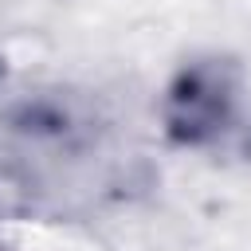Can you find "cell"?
Segmentation results:
<instances>
[{
	"label": "cell",
	"mask_w": 251,
	"mask_h": 251,
	"mask_svg": "<svg viewBox=\"0 0 251 251\" xmlns=\"http://www.w3.org/2000/svg\"><path fill=\"white\" fill-rule=\"evenodd\" d=\"M110 122L71 90H35L0 114V216L63 212L110 188Z\"/></svg>",
	"instance_id": "6da1fadb"
},
{
	"label": "cell",
	"mask_w": 251,
	"mask_h": 251,
	"mask_svg": "<svg viewBox=\"0 0 251 251\" xmlns=\"http://www.w3.org/2000/svg\"><path fill=\"white\" fill-rule=\"evenodd\" d=\"M161 133L188 153H224L251 137V90L239 59L208 51L184 59L161 90Z\"/></svg>",
	"instance_id": "7a4b0ae2"
},
{
	"label": "cell",
	"mask_w": 251,
	"mask_h": 251,
	"mask_svg": "<svg viewBox=\"0 0 251 251\" xmlns=\"http://www.w3.org/2000/svg\"><path fill=\"white\" fill-rule=\"evenodd\" d=\"M0 251H8V247H0Z\"/></svg>",
	"instance_id": "3957f363"
}]
</instances>
